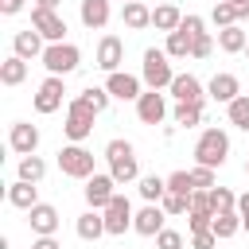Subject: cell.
I'll use <instances>...</instances> for the list:
<instances>
[{
  "instance_id": "1",
  "label": "cell",
  "mask_w": 249,
  "mask_h": 249,
  "mask_svg": "<svg viewBox=\"0 0 249 249\" xmlns=\"http://www.w3.org/2000/svg\"><path fill=\"white\" fill-rule=\"evenodd\" d=\"M226 156H230V136L222 132V128H206L202 136H198V144H195V160H198V167H222L226 163Z\"/></svg>"
},
{
  "instance_id": "2",
  "label": "cell",
  "mask_w": 249,
  "mask_h": 249,
  "mask_svg": "<svg viewBox=\"0 0 249 249\" xmlns=\"http://www.w3.org/2000/svg\"><path fill=\"white\" fill-rule=\"evenodd\" d=\"M105 160H109V175H113L117 183H132V179L140 175L136 152H132L128 140H109V144H105Z\"/></svg>"
},
{
  "instance_id": "3",
  "label": "cell",
  "mask_w": 249,
  "mask_h": 249,
  "mask_svg": "<svg viewBox=\"0 0 249 249\" xmlns=\"http://www.w3.org/2000/svg\"><path fill=\"white\" fill-rule=\"evenodd\" d=\"M78 62H82V54H78V47H74V43H51V47L43 51V66H47L54 78H62V74L78 70Z\"/></svg>"
},
{
  "instance_id": "4",
  "label": "cell",
  "mask_w": 249,
  "mask_h": 249,
  "mask_svg": "<svg viewBox=\"0 0 249 249\" xmlns=\"http://www.w3.org/2000/svg\"><path fill=\"white\" fill-rule=\"evenodd\" d=\"M144 82H148L152 89H163V86H171V82H175L171 62H167V51H156V47H148V51H144Z\"/></svg>"
},
{
  "instance_id": "5",
  "label": "cell",
  "mask_w": 249,
  "mask_h": 249,
  "mask_svg": "<svg viewBox=\"0 0 249 249\" xmlns=\"http://www.w3.org/2000/svg\"><path fill=\"white\" fill-rule=\"evenodd\" d=\"M58 167L70 179H89L93 175V152H86L82 144H70V148L58 152Z\"/></svg>"
},
{
  "instance_id": "6",
  "label": "cell",
  "mask_w": 249,
  "mask_h": 249,
  "mask_svg": "<svg viewBox=\"0 0 249 249\" xmlns=\"http://www.w3.org/2000/svg\"><path fill=\"white\" fill-rule=\"evenodd\" d=\"M93 117H97V113H93L82 97H74V101H70V109H66V124H62V128H66V136H70V140H86V136H89V128H93Z\"/></svg>"
},
{
  "instance_id": "7",
  "label": "cell",
  "mask_w": 249,
  "mask_h": 249,
  "mask_svg": "<svg viewBox=\"0 0 249 249\" xmlns=\"http://www.w3.org/2000/svg\"><path fill=\"white\" fill-rule=\"evenodd\" d=\"M101 214H105V233H113V237H121V233L132 226V218H136L124 195H113V202H109Z\"/></svg>"
},
{
  "instance_id": "8",
  "label": "cell",
  "mask_w": 249,
  "mask_h": 249,
  "mask_svg": "<svg viewBox=\"0 0 249 249\" xmlns=\"http://www.w3.org/2000/svg\"><path fill=\"white\" fill-rule=\"evenodd\" d=\"M113 187H117L113 175H89L86 179V202H89V210H105L113 202V195H117Z\"/></svg>"
},
{
  "instance_id": "9",
  "label": "cell",
  "mask_w": 249,
  "mask_h": 249,
  "mask_svg": "<svg viewBox=\"0 0 249 249\" xmlns=\"http://www.w3.org/2000/svg\"><path fill=\"white\" fill-rule=\"evenodd\" d=\"M31 27L43 39H51V43H62V35H66V19L54 16V12H47V8H31Z\"/></svg>"
},
{
  "instance_id": "10",
  "label": "cell",
  "mask_w": 249,
  "mask_h": 249,
  "mask_svg": "<svg viewBox=\"0 0 249 249\" xmlns=\"http://www.w3.org/2000/svg\"><path fill=\"white\" fill-rule=\"evenodd\" d=\"M121 62H124V43H121L117 35H105V39L97 43V66H101L105 74H117Z\"/></svg>"
},
{
  "instance_id": "11",
  "label": "cell",
  "mask_w": 249,
  "mask_h": 249,
  "mask_svg": "<svg viewBox=\"0 0 249 249\" xmlns=\"http://www.w3.org/2000/svg\"><path fill=\"white\" fill-rule=\"evenodd\" d=\"M163 113H167V105H163V93H160V89H148V93L136 97V117H140L144 124H160Z\"/></svg>"
},
{
  "instance_id": "12",
  "label": "cell",
  "mask_w": 249,
  "mask_h": 249,
  "mask_svg": "<svg viewBox=\"0 0 249 249\" xmlns=\"http://www.w3.org/2000/svg\"><path fill=\"white\" fill-rule=\"evenodd\" d=\"M8 144H12V152H19V156H35V148H39V128L16 121L12 132H8Z\"/></svg>"
},
{
  "instance_id": "13",
  "label": "cell",
  "mask_w": 249,
  "mask_h": 249,
  "mask_svg": "<svg viewBox=\"0 0 249 249\" xmlns=\"http://www.w3.org/2000/svg\"><path fill=\"white\" fill-rule=\"evenodd\" d=\"M175 101H187V105H202V86L195 74H175V82L167 86Z\"/></svg>"
},
{
  "instance_id": "14",
  "label": "cell",
  "mask_w": 249,
  "mask_h": 249,
  "mask_svg": "<svg viewBox=\"0 0 249 249\" xmlns=\"http://www.w3.org/2000/svg\"><path fill=\"white\" fill-rule=\"evenodd\" d=\"M62 93H66V89H62V78L51 74V78L39 86V93H35V109H39V113H54V109L62 105Z\"/></svg>"
},
{
  "instance_id": "15",
  "label": "cell",
  "mask_w": 249,
  "mask_h": 249,
  "mask_svg": "<svg viewBox=\"0 0 249 249\" xmlns=\"http://www.w3.org/2000/svg\"><path fill=\"white\" fill-rule=\"evenodd\" d=\"M132 230L144 233V237H156V233L163 230V206H160V202H148V206L132 218Z\"/></svg>"
},
{
  "instance_id": "16",
  "label": "cell",
  "mask_w": 249,
  "mask_h": 249,
  "mask_svg": "<svg viewBox=\"0 0 249 249\" xmlns=\"http://www.w3.org/2000/svg\"><path fill=\"white\" fill-rule=\"evenodd\" d=\"M27 218H31V230H35L39 237H51V233L58 230V210H54V206H47V202L31 206V210H27Z\"/></svg>"
},
{
  "instance_id": "17",
  "label": "cell",
  "mask_w": 249,
  "mask_h": 249,
  "mask_svg": "<svg viewBox=\"0 0 249 249\" xmlns=\"http://www.w3.org/2000/svg\"><path fill=\"white\" fill-rule=\"evenodd\" d=\"M12 47H16V54H19V58H35V54L43 58V51H47V47H43V35H39L35 27H27V31H16Z\"/></svg>"
},
{
  "instance_id": "18",
  "label": "cell",
  "mask_w": 249,
  "mask_h": 249,
  "mask_svg": "<svg viewBox=\"0 0 249 249\" xmlns=\"http://www.w3.org/2000/svg\"><path fill=\"white\" fill-rule=\"evenodd\" d=\"M105 89L113 93V97H121V101H132V97H140V82L132 78V74H109V82H105Z\"/></svg>"
},
{
  "instance_id": "19",
  "label": "cell",
  "mask_w": 249,
  "mask_h": 249,
  "mask_svg": "<svg viewBox=\"0 0 249 249\" xmlns=\"http://www.w3.org/2000/svg\"><path fill=\"white\" fill-rule=\"evenodd\" d=\"M8 202L12 206H19V210H31V206H39V191H35V183H12L8 187Z\"/></svg>"
},
{
  "instance_id": "20",
  "label": "cell",
  "mask_w": 249,
  "mask_h": 249,
  "mask_svg": "<svg viewBox=\"0 0 249 249\" xmlns=\"http://www.w3.org/2000/svg\"><path fill=\"white\" fill-rule=\"evenodd\" d=\"M82 23L86 27H105L109 23V0H82Z\"/></svg>"
},
{
  "instance_id": "21",
  "label": "cell",
  "mask_w": 249,
  "mask_h": 249,
  "mask_svg": "<svg viewBox=\"0 0 249 249\" xmlns=\"http://www.w3.org/2000/svg\"><path fill=\"white\" fill-rule=\"evenodd\" d=\"M101 233H105V214L86 210V214L78 218V237H82V241H97Z\"/></svg>"
},
{
  "instance_id": "22",
  "label": "cell",
  "mask_w": 249,
  "mask_h": 249,
  "mask_svg": "<svg viewBox=\"0 0 249 249\" xmlns=\"http://www.w3.org/2000/svg\"><path fill=\"white\" fill-rule=\"evenodd\" d=\"M218 47H222L226 54H237V51L249 47V35H245L237 23H233V27H222V31H218Z\"/></svg>"
},
{
  "instance_id": "23",
  "label": "cell",
  "mask_w": 249,
  "mask_h": 249,
  "mask_svg": "<svg viewBox=\"0 0 249 249\" xmlns=\"http://www.w3.org/2000/svg\"><path fill=\"white\" fill-rule=\"evenodd\" d=\"M152 23H156L160 31H167V35H171V31H179L183 16H179V8H175V4H160V8L152 12Z\"/></svg>"
},
{
  "instance_id": "24",
  "label": "cell",
  "mask_w": 249,
  "mask_h": 249,
  "mask_svg": "<svg viewBox=\"0 0 249 249\" xmlns=\"http://www.w3.org/2000/svg\"><path fill=\"white\" fill-rule=\"evenodd\" d=\"M210 93H214L218 101H226V105H230L233 97H241V93H237V78H233V74H214V78H210Z\"/></svg>"
},
{
  "instance_id": "25",
  "label": "cell",
  "mask_w": 249,
  "mask_h": 249,
  "mask_svg": "<svg viewBox=\"0 0 249 249\" xmlns=\"http://www.w3.org/2000/svg\"><path fill=\"white\" fill-rule=\"evenodd\" d=\"M27 78V58H19V54H12L4 66H0V82L4 86H19Z\"/></svg>"
},
{
  "instance_id": "26",
  "label": "cell",
  "mask_w": 249,
  "mask_h": 249,
  "mask_svg": "<svg viewBox=\"0 0 249 249\" xmlns=\"http://www.w3.org/2000/svg\"><path fill=\"white\" fill-rule=\"evenodd\" d=\"M214 237H233L237 230H241V214L237 210H226V214H214Z\"/></svg>"
},
{
  "instance_id": "27",
  "label": "cell",
  "mask_w": 249,
  "mask_h": 249,
  "mask_svg": "<svg viewBox=\"0 0 249 249\" xmlns=\"http://www.w3.org/2000/svg\"><path fill=\"white\" fill-rule=\"evenodd\" d=\"M152 23V12L140 4V0H132V4H124V27H132V31H140V27H148Z\"/></svg>"
},
{
  "instance_id": "28",
  "label": "cell",
  "mask_w": 249,
  "mask_h": 249,
  "mask_svg": "<svg viewBox=\"0 0 249 249\" xmlns=\"http://www.w3.org/2000/svg\"><path fill=\"white\" fill-rule=\"evenodd\" d=\"M140 195H144V202H163V195H167V179H160V175H144V179H140Z\"/></svg>"
},
{
  "instance_id": "29",
  "label": "cell",
  "mask_w": 249,
  "mask_h": 249,
  "mask_svg": "<svg viewBox=\"0 0 249 249\" xmlns=\"http://www.w3.org/2000/svg\"><path fill=\"white\" fill-rule=\"evenodd\" d=\"M191 47H195V39H191L187 31H171V35H167V58H187Z\"/></svg>"
},
{
  "instance_id": "30",
  "label": "cell",
  "mask_w": 249,
  "mask_h": 249,
  "mask_svg": "<svg viewBox=\"0 0 249 249\" xmlns=\"http://www.w3.org/2000/svg\"><path fill=\"white\" fill-rule=\"evenodd\" d=\"M43 175H47V163H43L39 156H23V160H19V179H23V183H39Z\"/></svg>"
},
{
  "instance_id": "31",
  "label": "cell",
  "mask_w": 249,
  "mask_h": 249,
  "mask_svg": "<svg viewBox=\"0 0 249 249\" xmlns=\"http://www.w3.org/2000/svg\"><path fill=\"white\" fill-rule=\"evenodd\" d=\"M167 191L191 198V195H195V179H191V171H175V175H167Z\"/></svg>"
},
{
  "instance_id": "32",
  "label": "cell",
  "mask_w": 249,
  "mask_h": 249,
  "mask_svg": "<svg viewBox=\"0 0 249 249\" xmlns=\"http://www.w3.org/2000/svg\"><path fill=\"white\" fill-rule=\"evenodd\" d=\"M210 206H214V214H226V210H237V198L226 187H210Z\"/></svg>"
},
{
  "instance_id": "33",
  "label": "cell",
  "mask_w": 249,
  "mask_h": 249,
  "mask_svg": "<svg viewBox=\"0 0 249 249\" xmlns=\"http://www.w3.org/2000/svg\"><path fill=\"white\" fill-rule=\"evenodd\" d=\"M230 124H237L241 132H249V97H233L230 101Z\"/></svg>"
},
{
  "instance_id": "34",
  "label": "cell",
  "mask_w": 249,
  "mask_h": 249,
  "mask_svg": "<svg viewBox=\"0 0 249 249\" xmlns=\"http://www.w3.org/2000/svg\"><path fill=\"white\" fill-rule=\"evenodd\" d=\"M210 19H214L218 27H233V23H237V8H233L230 0H218L214 12H210Z\"/></svg>"
},
{
  "instance_id": "35",
  "label": "cell",
  "mask_w": 249,
  "mask_h": 249,
  "mask_svg": "<svg viewBox=\"0 0 249 249\" xmlns=\"http://www.w3.org/2000/svg\"><path fill=\"white\" fill-rule=\"evenodd\" d=\"M198 117H202V105H187V101H179L175 105V124H198Z\"/></svg>"
},
{
  "instance_id": "36",
  "label": "cell",
  "mask_w": 249,
  "mask_h": 249,
  "mask_svg": "<svg viewBox=\"0 0 249 249\" xmlns=\"http://www.w3.org/2000/svg\"><path fill=\"white\" fill-rule=\"evenodd\" d=\"M109 97H113V93H109V89H97V86H89V89L82 93V101H86V105H89L93 113H101V109L109 105Z\"/></svg>"
},
{
  "instance_id": "37",
  "label": "cell",
  "mask_w": 249,
  "mask_h": 249,
  "mask_svg": "<svg viewBox=\"0 0 249 249\" xmlns=\"http://www.w3.org/2000/svg\"><path fill=\"white\" fill-rule=\"evenodd\" d=\"M160 206H163V214H187V210H191V198H183V195H171V191H167Z\"/></svg>"
},
{
  "instance_id": "38",
  "label": "cell",
  "mask_w": 249,
  "mask_h": 249,
  "mask_svg": "<svg viewBox=\"0 0 249 249\" xmlns=\"http://www.w3.org/2000/svg\"><path fill=\"white\" fill-rule=\"evenodd\" d=\"M191 214H214V206H210V191H195V195H191Z\"/></svg>"
},
{
  "instance_id": "39",
  "label": "cell",
  "mask_w": 249,
  "mask_h": 249,
  "mask_svg": "<svg viewBox=\"0 0 249 249\" xmlns=\"http://www.w3.org/2000/svg\"><path fill=\"white\" fill-rule=\"evenodd\" d=\"M156 245H160V249H183V233H175V230H160V233H156Z\"/></svg>"
},
{
  "instance_id": "40",
  "label": "cell",
  "mask_w": 249,
  "mask_h": 249,
  "mask_svg": "<svg viewBox=\"0 0 249 249\" xmlns=\"http://www.w3.org/2000/svg\"><path fill=\"white\" fill-rule=\"evenodd\" d=\"M179 31H187L191 39H198V35H206V31H202V19H198V16H183V23H179Z\"/></svg>"
},
{
  "instance_id": "41",
  "label": "cell",
  "mask_w": 249,
  "mask_h": 249,
  "mask_svg": "<svg viewBox=\"0 0 249 249\" xmlns=\"http://www.w3.org/2000/svg\"><path fill=\"white\" fill-rule=\"evenodd\" d=\"M214 245H218L214 230H206V233H191V249H214Z\"/></svg>"
},
{
  "instance_id": "42",
  "label": "cell",
  "mask_w": 249,
  "mask_h": 249,
  "mask_svg": "<svg viewBox=\"0 0 249 249\" xmlns=\"http://www.w3.org/2000/svg\"><path fill=\"white\" fill-rule=\"evenodd\" d=\"M191 179H195V187H206V191L214 187V171H210V167H195Z\"/></svg>"
},
{
  "instance_id": "43",
  "label": "cell",
  "mask_w": 249,
  "mask_h": 249,
  "mask_svg": "<svg viewBox=\"0 0 249 249\" xmlns=\"http://www.w3.org/2000/svg\"><path fill=\"white\" fill-rule=\"evenodd\" d=\"M214 226V214H191V233H206Z\"/></svg>"
},
{
  "instance_id": "44",
  "label": "cell",
  "mask_w": 249,
  "mask_h": 249,
  "mask_svg": "<svg viewBox=\"0 0 249 249\" xmlns=\"http://www.w3.org/2000/svg\"><path fill=\"white\" fill-rule=\"evenodd\" d=\"M210 47H214V43H210V35H198V39H195V47H191V54H195V58H206V54H210Z\"/></svg>"
},
{
  "instance_id": "45",
  "label": "cell",
  "mask_w": 249,
  "mask_h": 249,
  "mask_svg": "<svg viewBox=\"0 0 249 249\" xmlns=\"http://www.w3.org/2000/svg\"><path fill=\"white\" fill-rule=\"evenodd\" d=\"M19 8H23V0H0V12H4V16H16Z\"/></svg>"
},
{
  "instance_id": "46",
  "label": "cell",
  "mask_w": 249,
  "mask_h": 249,
  "mask_svg": "<svg viewBox=\"0 0 249 249\" xmlns=\"http://www.w3.org/2000/svg\"><path fill=\"white\" fill-rule=\"evenodd\" d=\"M237 8V19H249V0H230Z\"/></svg>"
},
{
  "instance_id": "47",
  "label": "cell",
  "mask_w": 249,
  "mask_h": 249,
  "mask_svg": "<svg viewBox=\"0 0 249 249\" xmlns=\"http://www.w3.org/2000/svg\"><path fill=\"white\" fill-rule=\"evenodd\" d=\"M31 249H58V241H54V237H39Z\"/></svg>"
},
{
  "instance_id": "48",
  "label": "cell",
  "mask_w": 249,
  "mask_h": 249,
  "mask_svg": "<svg viewBox=\"0 0 249 249\" xmlns=\"http://www.w3.org/2000/svg\"><path fill=\"white\" fill-rule=\"evenodd\" d=\"M237 214H241V218H249V191L237 198Z\"/></svg>"
},
{
  "instance_id": "49",
  "label": "cell",
  "mask_w": 249,
  "mask_h": 249,
  "mask_svg": "<svg viewBox=\"0 0 249 249\" xmlns=\"http://www.w3.org/2000/svg\"><path fill=\"white\" fill-rule=\"evenodd\" d=\"M58 4H62V0H35V8H47V12H54Z\"/></svg>"
},
{
  "instance_id": "50",
  "label": "cell",
  "mask_w": 249,
  "mask_h": 249,
  "mask_svg": "<svg viewBox=\"0 0 249 249\" xmlns=\"http://www.w3.org/2000/svg\"><path fill=\"white\" fill-rule=\"evenodd\" d=\"M241 226H245V230H249V218H241Z\"/></svg>"
},
{
  "instance_id": "51",
  "label": "cell",
  "mask_w": 249,
  "mask_h": 249,
  "mask_svg": "<svg viewBox=\"0 0 249 249\" xmlns=\"http://www.w3.org/2000/svg\"><path fill=\"white\" fill-rule=\"evenodd\" d=\"M245 175H249V160H245Z\"/></svg>"
},
{
  "instance_id": "52",
  "label": "cell",
  "mask_w": 249,
  "mask_h": 249,
  "mask_svg": "<svg viewBox=\"0 0 249 249\" xmlns=\"http://www.w3.org/2000/svg\"><path fill=\"white\" fill-rule=\"evenodd\" d=\"M245 54H249V47H245Z\"/></svg>"
},
{
  "instance_id": "53",
  "label": "cell",
  "mask_w": 249,
  "mask_h": 249,
  "mask_svg": "<svg viewBox=\"0 0 249 249\" xmlns=\"http://www.w3.org/2000/svg\"><path fill=\"white\" fill-rule=\"evenodd\" d=\"M124 4H132V0H124Z\"/></svg>"
}]
</instances>
